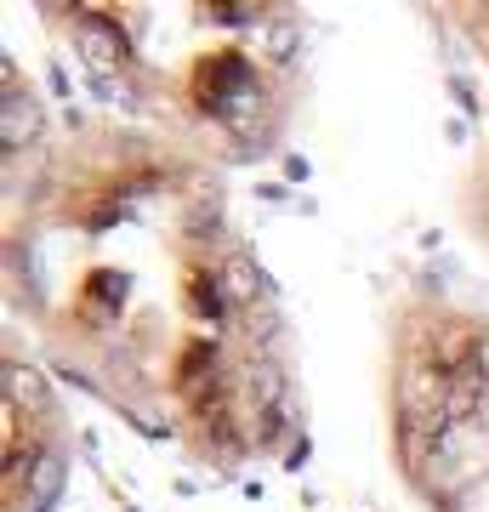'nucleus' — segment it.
Masks as SVG:
<instances>
[{
    "label": "nucleus",
    "mask_w": 489,
    "mask_h": 512,
    "mask_svg": "<svg viewBox=\"0 0 489 512\" xmlns=\"http://www.w3.org/2000/svg\"><path fill=\"white\" fill-rule=\"evenodd\" d=\"M6 296L120 416L234 473L296 421V353L217 165L131 120H29L6 177Z\"/></svg>",
    "instance_id": "1"
},
{
    "label": "nucleus",
    "mask_w": 489,
    "mask_h": 512,
    "mask_svg": "<svg viewBox=\"0 0 489 512\" xmlns=\"http://www.w3.org/2000/svg\"><path fill=\"white\" fill-rule=\"evenodd\" d=\"M40 29L120 103L205 165H251L302 109V18L285 6H40Z\"/></svg>",
    "instance_id": "2"
},
{
    "label": "nucleus",
    "mask_w": 489,
    "mask_h": 512,
    "mask_svg": "<svg viewBox=\"0 0 489 512\" xmlns=\"http://www.w3.org/2000/svg\"><path fill=\"white\" fill-rule=\"evenodd\" d=\"M387 450L427 512H489V313L410 291L387 319Z\"/></svg>",
    "instance_id": "3"
},
{
    "label": "nucleus",
    "mask_w": 489,
    "mask_h": 512,
    "mask_svg": "<svg viewBox=\"0 0 489 512\" xmlns=\"http://www.w3.org/2000/svg\"><path fill=\"white\" fill-rule=\"evenodd\" d=\"M63 478V427L57 404L29 365H6V512H46Z\"/></svg>",
    "instance_id": "4"
},
{
    "label": "nucleus",
    "mask_w": 489,
    "mask_h": 512,
    "mask_svg": "<svg viewBox=\"0 0 489 512\" xmlns=\"http://www.w3.org/2000/svg\"><path fill=\"white\" fill-rule=\"evenodd\" d=\"M433 29L444 40H455L461 52L478 57V69L489 74V6H467V0H455V6H438L433 12Z\"/></svg>",
    "instance_id": "5"
},
{
    "label": "nucleus",
    "mask_w": 489,
    "mask_h": 512,
    "mask_svg": "<svg viewBox=\"0 0 489 512\" xmlns=\"http://www.w3.org/2000/svg\"><path fill=\"white\" fill-rule=\"evenodd\" d=\"M461 211H467V228L472 239L489 251V143L472 154V171H467V188H461Z\"/></svg>",
    "instance_id": "6"
}]
</instances>
